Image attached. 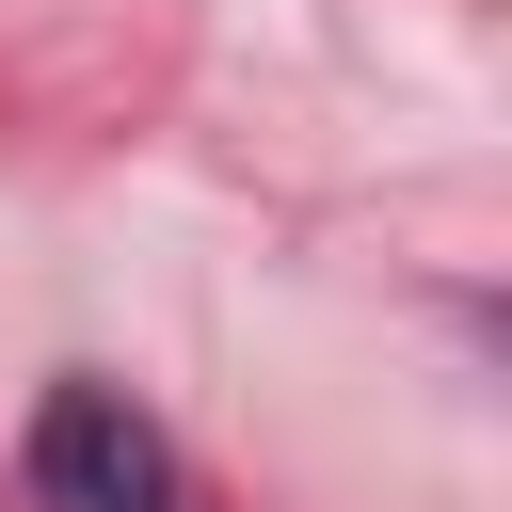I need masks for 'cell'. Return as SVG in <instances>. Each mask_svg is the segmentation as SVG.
<instances>
[{
    "instance_id": "1",
    "label": "cell",
    "mask_w": 512,
    "mask_h": 512,
    "mask_svg": "<svg viewBox=\"0 0 512 512\" xmlns=\"http://www.w3.org/2000/svg\"><path fill=\"white\" fill-rule=\"evenodd\" d=\"M16 496L32 512H176V448H160V416L128 384L64 368L32 400V432H16Z\"/></svg>"
}]
</instances>
